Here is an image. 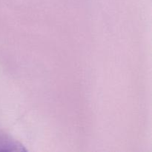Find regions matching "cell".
Segmentation results:
<instances>
[{
	"label": "cell",
	"mask_w": 152,
	"mask_h": 152,
	"mask_svg": "<svg viewBox=\"0 0 152 152\" xmlns=\"http://www.w3.org/2000/svg\"><path fill=\"white\" fill-rule=\"evenodd\" d=\"M0 151H25L22 145L14 141L0 137Z\"/></svg>",
	"instance_id": "1"
}]
</instances>
